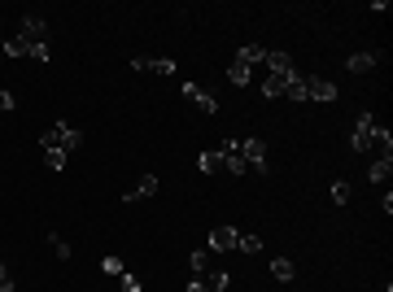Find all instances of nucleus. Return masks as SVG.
<instances>
[{"label":"nucleus","instance_id":"f257e3e1","mask_svg":"<svg viewBox=\"0 0 393 292\" xmlns=\"http://www.w3.org/2000/svg\"><path fill=\"white\" fill-rule=\"evenodd\" d=\"M79 144H84V131H74L70 122H52L44 136H40V153H48V148H57V153H74Z\"/></svg>","mask_w":393,"mask_h":292},{"label":"nucleus","instance_id":"f03ea898","mask_svg":"<svg viewBox=\"0 0 393 292\" xmlns=\"http://www.w3.org/2000/svg\"><path fill=\"white\" fill-rule=\"evenodd\" d=\"M376 144V114H358L354 118V136H350V153H367V148H372Z\"/></svg>","mask_w":393,"mask_h":292},{"label":"nucleus","instance_id":"7ed1b4c3","mask_svg":"<svg viewBox=\"0 0 393 292\" xmlns=\"http://www.w3.org/2000/svg\"><path fill=\"white\" fill-rule=\"evenodd\" d=\"M241 157H245V166H249L254 175H262V179H267V144H262L258 136H249V140L241 144Z\"/></svg>","mask_w":393,"mask_h":292},{"label":"nucleus","instance_id":"20e7f679","mask_svg":"<svg viewBox=\"0 0 393 292\" xmlns=\"http://www.w3.org/2000/svg\"><path fill=\"white\" fill-rule=\"evenodd\" d=\"M380 62H385L380 48H363V52H350V57H346V70H350V74H372Z\"/></svg>","mask_w":393,"mask_h":292},{"label":"nucleus","instance_id":"39448f33","mask_svg":"<svg viewBox=\"0 0 393 292\" xmlns=\"http://www.w3.org/2000/svg\"><path fill=\"white\" fill-rule=\"evenodd\" d=\"M18 35H22L26 44H48V22H44L40 13H26L22 26H18Z\"/></svg>","mask_w":393,"mask_h":292},{"label":"nucleus","instance_id":"423d86ee","mask_svg":"<svg viewBox=\"0 0 393 292\" xmlns=\"http://www.w3.org/2000/svg\"><path fill=\"white\" fill-rule=\"evenodd\" d=\"M131 70H144V74H162V78H171V74H175V62H171V57H131Z\"/></svg>","mask_w":393,"mask_h":292},{"label":"nucleus","instance_id":"0eeeda50","mask_svg":"<svg viewBox=\"0 0 393 292\" xmlns=\"http://www.w3.org/2000/svg\"><path fill=\"white\" fill-rule=\"evenodd\" d=\"M236 235H241V231H236V227L219 223L215 231H210V249H215V253H227V249H236Z\"/></svg>","mask_w":393,"mask_h":292},{"label":"nucleus","instance_id":"6e6552de","mask_svg":"<svg viewBox=\"0 0 393 292\" xmlns=\"http://www.w3.org/2000/svg\"><path fill=\"white\" fill-rule=\"evenodd\" d=\"M262 66L271 70V78H288V74L297 70V66H293V57H288V52H271V48H267V62H262Z\"/></svg>","mask_w":393,"mask_h":292},{"label":"nucleus","instance_id":"1a4fd4ad","mask_svg":"<svg viewBox=\"0 0 393 292\" xmlns=\"http://www.w3.org/2000/svg\"><path fill=\"white\" fill-rule=\"evenodd\" d=\"M183 96H188V100L197 105V110H205V114H219V100L210 96L205 88H197V83H183Z\"/></svg>","mask_w":393,"mask_h":292},{"label":"nucleus","instance_id":"9d476101","mask_svg":"<svg viewBox=\"0 0 393 292\" xmlns=\"http://www.w3.org/2000/svg\"><path fill=\"white\" fill-rule=\"evenodd\" d=\"M227 83H232V88L254 83V66H249V62H241V57H232V66H227Z\"/></svg>","mask_w":393,"mask_h":292},{"label":"nucleus","instance_id":"9b49d317","mask_svg":"<svg viewBox=\"0 0 393 292\" xmlns=\"http://www.w3.org/2000/svg\"><path fill=\"white\" fill-rule=\"evenodd\" d=\"M306 100H336V83H328V78H310Z\"/></svg>","mask_w":393,"mask_h":292},{"label":"nucleus","instance_id":"f8f14e48","mask_svg":"<svg viewBox=\"0 0 393 292\" xmlns=\"http://www.w3.org/2000/svg\"><path fill=\"white\" fill-rule=\"evenodd\" d=\"M153 192H157V175H144L136 188H127V192H123V201L131 205V201H144V197H153Z\"/></svg>","mask_w":393,"mask_h":292},{"label":"nucleus","instance_id":"ddd939ff","mask_svg":"<svg viewBox=\"0 0 393 292\" xmlns=\"http://www.w3.org/2000/svg\"><path fill=\"white\" fill-rule=\"evenodd\" d=\"M393 175V153H385V157H376V162L372 166H367V179H372V183H385Z\"/></svg>","mask_w":393,"mask_h":292},{"label":"nucleus","instance_id":"4468645a","mask_svg":"<svg viewBox=\"0 0 393 292\" xmlns=\"http://www.w3.org/2000/svg\"><path fill=\"white\" fill-rule=\"evenodd\" d=\"M197 170H201V175H219V170H223V153H219V148L201 153V157H197Z\"/></svg>","mask_w":393,"mask_h":292},{"label":"nucleus","instance_id":"2eb2a0df","mask_svg":"<svg viewBox=\"0 0 393 292\" xmlns=\"http://www.w3.org/2000/svg\"><path fill=\"white\" fill-rule=\"evenodd\" d=\"M201 284H205V292H227L232 275H227V271H205V275H201Z\"/></svg>","mask_w":393,"mask_h":292},{"label":"nucleus","instance_id":"dca6fc26","mask_svg":"<svg viewBox=\"0 0 393 292\" xmlns=\"http://www.w3.org/2000/svg\"><path fill=\"white\" fill-rule=\"evenodd\" d=\"M31 48L35 44H26L22 35H13V40H5V48H0V52H5V57H31Z\"/></svg>","mask_w":393,"mask_h":292},{"label":"nucleus","instance_id":"f3484780","mask_svg":"<svg viewBox=\"0 0 393 292\" xmlns=\"http://www.w3.org/2000/svg\"><path fill=\"white\" fill-rule=\"evenodd\" d=\"M271 275H275L280 284H288V279L297 275V267H293V262H288V257H271Z\"/></svg>","mask_w":393,"mask_h":292},{"label":"nucleus","instance_id":"a211bd4d","mask_svg":"<svg viewBox=\"0 0 393 292\" xmlns=\"http://www.w3.org/2000/svg\"><path fill=\"white\" fill-rule=\"evenodd\" d=\"M188 271H193V275H205V271H210V249H193V253H188Z\"/></svg>","mask_w":393,"mask_h":292},{"label":"nucleus","instance_id":"6ab92c4d","mask_svg":"<svg viewBox=\"0 0 393 292\" xmlns=\"http://www.w3.org/2000/svg\"><path fill=\"white\" fill-rule=\"evenodd\" d=\"M241 62H249V66H258V62H267V48H258V44H245L241 52H236Z\"/></svg>","mask_w":393,"mask_h":292},{"label":"nucleus","instance_id":"aec40b11","mask_svg":"<svg viewBox=\"0 0 393 292\" xmlns=\"http://www.w3.org/2000/svg\"><path fill=\"white\" fill-rule=\"evenodd\" d=\"M236 249L241 253H262V240L258 235H236Z\"/></svg>","mask_w":393,"mask_h":292},{"label":"nucleus","instance_id":"412c9836","mask_svg":"<svg viewBox=\"0 0 393 292\" xmlns=\"http://www.w3.org/2000/svg\"><path fill=\"white\" fill-rule=\"evenodd\" d=\"M332 201H336V205H350V183H346V179L332 183Z\"/></svg>","mask_w":393,"mask_h":292},{"label":"nucleus","instance_id":"4be33fe9","mask_svg":"<svg viewBox=\"0 0 393 292\" xmlns=\"http://www.w3.org/2000/svg\"><path fill=\"white\" fill-rule=\"evenodd\" d=\"M118 284H123V292H144L140 275H131V271H123V275H118Z\"/></svg>","mask_w":393,"mask_h":292},{"label":"nucleus","instance_id":"5701e85b","mask_svg":"<svg viewBox=\"0 0 393 292\" xmlns=\"http://www.w3.org/2000/svg\"><path fill=\"white\" fill-rule=\"evenodd\" d=\"M262 96H271V100L284 96V78H271V74H267V83H262Z\"/></svg>","mask_w":393,"mask_h":292},{"label":"nucleus","instance_id":"b1692460","mask_svg":"<svg viewBox=\"0 0 393 292\" xmlns=\"http://www.w3.org/2000/svg\"><path fill=\"white\" fill-rule=\"evenodd\" d=\"M101 271L105 275H123L127 267H123V257H101Z\"/></svg>","mask_w":393,"mask_h":292},{"label":"nucleus","instance_id":"393cba45","mask_svg":"<svg viewBox=\"0 0 393 292\" xmlns=\"http://www.w3.org/2000/svg\"><path fill=\"white\" fill-rule=\"evenodd\" d=\"M48 245H52V249H57V257H66V262H70V245L62 240V235H48Z\"/></svg>","mask_w":393,"mask_h":292},{"label":"nucleus","instance_id":"a878e982","mask_svg":"<svg viewBox=\"0 0 393 292\" xmlns=\"http://www.w3.org/2000/svg\"><path fill=\"white\" fill-rule=\"evenodd\" d=\"M0 292H13V275L5 271V257H0Z\"/></svg>","mask_w":393,"mask_h":292},{"label":"nucleus","instance_id":"bb28decb","mask_svg":"<svg viewBox=\"0 0 393 292\" xmlns=\"http://www.w3.org/2000/svg\"><path fill=\"white\" fill-rule=\"evenodd\" d=\"M376 148H385V153L393 148V136H389V131H385V127H376Z\"/></svg>","mask_w":393,"mask_h":292},{"label":"nucleus","instance_id":"cd10ccee","mask_svg":"<svg viewBox=\"0 0 393 292\" xmlns=\"http://www.w3.org/2000/svg\"><path fill=\"white\" fill-rule=\"evenodd\" d=\"M31 57H35V62H52V48H48V44H35Z\"/></svg>","mask_w":393,"mask_h":292},{"label":"nucleus","instance_id":"c85d7f7f","mask_svg":"<svg viewBox=\"0 0 393 292\" xmlns=\"http://www.w3.org/2000/svg\"><path fill=\"white\" fill-rule=\"evenodd\" d=\"M13 105H18V100H13V92H0V114H9Z\"/></svg>","mask_w":393,"mask_h":292},{"label":"nucleus","instance_id":"c756f323","mask_svg":"<svg viewBox=\"0 0 393 292\" xmlns=\"http://www.w3.org/2000/svg\"><path fill=\"white\" fill-rule=\"evenodd\" d=\"M183 292H205V284H201V275H193V279H188V288H183Z\"/></svg>","mask_w":393,"mask_h":292}]
</instances>
